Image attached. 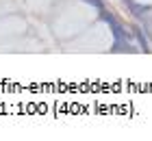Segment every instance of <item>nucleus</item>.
Wrapping results in <instances>:
<instances>
[{"mask_svg":"<svg viewBox=\"0 0 152 141\" xmlns=\"http://www.w3.org/2000/svg\"><path fill=\"white\" fill-rule=\"evenodd\" d=\"M85 2H89V4H94L96 9H100V11L104 9V4H102V0H85Z\"/></svg>","mask_w":152,"mask_h":141,"instance_id":"nucleus-3","label":"nucleus"},{"mask_svg":"<svg viewBox=\"0 0 152 141\" xmlns=\"http://www.w3.org/2000/svg\"><path fill=\"white\" fill-rule=\"evenodd\" d=\"M130 9H133V13L137 18H143L146 13L150 11V7H141V4H135V2H130Z\"/></svg>","mask_w":152,"mask_h":141,"instance_id":"nucleus-1","label":"nucleus"},{"mask_svg":"<svg viewBox=\"0 0 152 141\" xmlns=\"http://www.w3.org/2000/svg\"><path fill=\"white\" fill-rule=\"evenodd\" d=\"M135 35H137V37H139V41H141V46H143V50H148V41H146V37H143L141 28H135Z\"/></svg>","mask_w":152,"mask_h":141,"instance_id":"nucleus-2","label":"nucleus"}]
</instances>
